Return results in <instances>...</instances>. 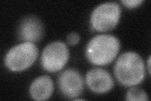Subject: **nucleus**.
<instances>
[{
	"mask_svg": "<svg viewBox=\"0 0 151 101\" xmlns=\"http://www.w3.org/2000/svg\"><path fill=\"white\" fill-rule=\"evenodd\" d=\"M114 73L117 80L123 85L131 86L138 85L144 78V61L136 52H124L116 62Z\"/></svg>",
	"mask_w": 151,
	"mask_h": 101,
	"instance_id": "obj_1",
	"label": "nucleus"
},
{
	"mask_svg": "<svg viewBox=\"0 0 151 101\" xmlns=\"http://www.w3.org/2000/svg\"><path fill=\"white\" fill-rule=\"evenodd\" d=\"M120 47L119 40L111 35H98L89 41L86 48V56L91 63L106 65L114 60Z\"/></svg>",
	"mask_w": 151,
	"mask_h": 101,
	"instance_id": "obj_2",
	"label": "nucleus"
},
{
	"mask_svg": "<svg viewBox=\"0 0 151 101\" xmlns=\"http://www.w3.org/2000/svg\"><path fill=\"white\" fill-rule=\"evenodd\" d=\"M38 55L39 49L34 43L25 42L8 51L4 58V64L12 71H22L34 63Z\"/></svg>",
	"mask_w": 151,
	"mask_h": 101,
	"instance_id": "obj_3",
	"label": "nucleus"
},
{
	"mask_svg": "<svg viewBox=\"0 0 151 101\" xmlns=\"http://www.w3.org/2000/svg\"><path fill=\"white\" fill-rule=\"evenodd\" d=\"M121 15L120 5L115 2L102 3L94 9L91 16V25L94 31H111L118 24Z\"/></svg>",
	"mask_w": 151,
	"mask_h": 101,
	"instance_id": "obj_4",
	"label": "nucleus"
},
{
	"mask_svg": "<svg viewBox=\"0 0 151 101\" xmlns=\"http://www.w3.org/2000/svg\"><path fill=\"white\" fill-rule=\"evenodd\" d=\"M69 49L64 42L54 41L47 45L42 52V68L50 73L62 70L69 60Z\"/></svg>",
	"mask_w": 151,
	"mask_h": 101,
	"instance_id": "obj_5",
	"label": "nucleus"
},
{
	"mask_svg": "<svg viewBox=\"0 0 151 101\" xmlns=\"http://www.w3.org/2000/svg\"><path fill=\"white\" fill-rule=\"evenodd\" d=\"M59 89L66 97L75 99L81 95L84 89L82 76L74 69L63 71L58 77Z\"/></svg>",
	"mask_w": 151,
	"mask_h": 101,
	"instance_id": "obj_6",
	"label": "nucleus"
},
{
	"mask_svg": "<svg viewBox=\"0 0 151 101\" xmlns=\"http://www.w3.org/2000/svg\"><path fill=\"white\" fill-rule=\"evenodd\" d=\"M18 36L21 41L28 42H39L44 36V26L40 19L35 16L23 18L18 27Z\"/></svg>",
	"mask_w": 151,
	"mask_h": 101,
	"instance_id": "obj_7",
	"label": "nucleus"
},
{
	"mask_svg": "<svg viewBox=\"0 0 151 101\" xmlns=\"http://www.w3.org/2000/svg\"><path fill=\"white\" fill-rule=\"evenodd\" d=\"M87 86L96 94L106 93L113 87L114 82L111 75L101 68L89 70L86 76Z\"/></svg>",
	"mask_w": 151,
	"mask_h": 101,
	"instance_id": "obj_8",
	"label": "nucleus"
},
{
	"mask_svg": "<svg viewBox=\"0 0 151 101\" xmlns=\"http://www.w3.org/2000/svg\"><path fill=\"white\" fill-rule=\"evenodd\" d=\"M54 91V83L49 76L43 75L37 78L30 85L29 92L35 100H48Z\"/></svg>",
	"mask_w": 151,
	"mask_h": 101,
	"instance_id": "obj_9",
	"label": "nucleus"
},
{
	"mask_svg": "<svg viewBox=\"0 0 151 101\" xmlns=\"http://www.w3.org/2000/svg\"><path fill=\"white\" fill-rule=\"evenodd\" d=\"M126 100L130 101H146L149 100V97L144 90L137 86H133L127 92Z\"/></svg>",
	"mask_w": 151,
	"mask_h": 101,
	"instance_id": "obj_10",
	"label": "nucleus"
},
{
	"mask_svg": "<svg viewBox=\"0 0 151 101\" xmlns=\"http://www.w3.org/2000/svg\"><path fill=\"white\" fill-rule=\"evenodd\" d=\"M80 41V37L78 33L72 32L68 34L67 37V42L70 46H75L78 44Z\"/></svg>",
	"mask_w": 151,
	"mask_h": 101,
	"instance_id": "obj_11",
	"label": "nucleus"
},
{
	"mask_svg": "<svg viewBox=\"0 0 151 101\" xmlns=\"http://www.w3.org/2000/svg\"><path fill=\"white\" fill-rule=\"evenodd\" d=\"M122 3L127 8H134L140 5L143 3V1L142 0H124L122 1Z\"/></svg>",
	"mask_w": 151,
	"mask_h": 101,
	"instance_id": "obj_12",
	"label": "nucleus"
},
{
	"mask_svg": "<svg viewBox=\"0 0 151 101\" xmlns=\"http://www.w3.org/2000/svg\"><path fill=\"white\" fill-rule=\"evenodd\" d=\"M151 60V57L149 56L148 61H147V68H148V71L149 74H150V61Z\"/></svg>",
	"mask_w": 151,
	"mask_h": 101,
	"instance_id": "obj_13",
	"label": "nucleus"
}]
</instances>
